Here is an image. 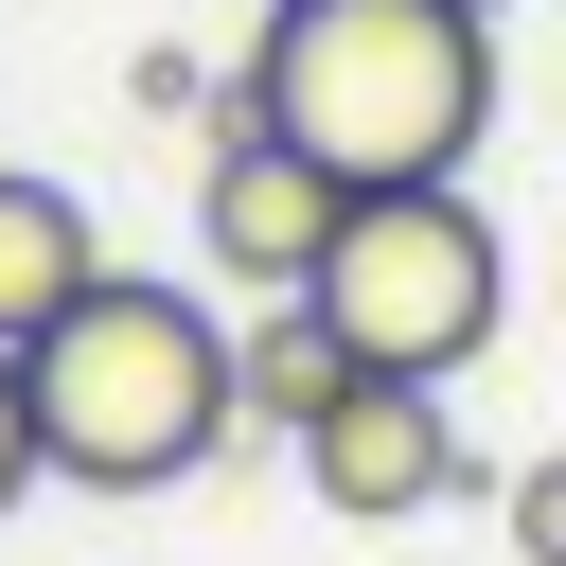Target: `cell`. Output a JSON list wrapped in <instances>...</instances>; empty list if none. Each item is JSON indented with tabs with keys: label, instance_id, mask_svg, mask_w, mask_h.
Returning a JSON list of instances; mask_svg holds the SVG:
<instances>
[{
	"label": "cell",
	"instance_id": "cell-1",
	"mask_svg": "<svg viewBox=\"0 0 566 566\" xmlns=\"http://www.w3.org/2000/svg\"><path fill=\"white\" fill-rule=\"evenodd\" d=\"M248 106L301 159H336L354 195L460 177L495 142V18H460V0H301V18H265Z\"/></svg>",
	"mask_w": 566,
	"mask_h": 566
},
{
	"label": "cell",
	"instance_id": "cell-2",
	"mask_svg": "<svg viewBox=\"0 0 566 566\" xmlns=\"http://www.w3.org/2000/svg\"><path fill=\"white\" fill-rule=\"evenodd\" d=\"M35 460L71 478V495H177L248 407H230V318L195 301V283H142V265H106L35 354Z\"/></svg>",
	"mask_w": 566,
	"mask_h": 566
},
{
	"label": "cell",
	"instance_id": "cell-3",
	"mask_svg": "<svg viewBox=\"0 0 566 566\" xmlns=\"http://www.w3.org/2000/svg\"><path fill=\"white\" fill-rule=\"evenodd\" d=\"M301 301L354 336V371L460 389V371L495 354V318H513V248H495V212H478L460 177H407V195H354V212H336V248H318Z\"/></svg>",
	"mask_w": 566,
	"mask_h": 566
},
{
	"label": "cell",
	"instance_id": "cell-4",
	"mask_svg": "<svg viewBox=\"0 0 566 566\" xmlns=\"http://www.w3.org/2000/svg\"><path fill=\"white\" fill-rule=\"evenodd\" d=\"M336 212H354V177L301 159L248 88H212V159H195V248H212V283H230V301H301L318 248H336Z\"/></svg>",
	"mask_w": 566,
	"mask_h": 566
},
{
	"label": "cell",
	"instance_id": "cell-5",
	"mask_svg": "<svg viewBox=\"0 0 566 566\" xmlns=\"http://www.w3.org/2000/svg\"><path fill=\"white\" fill-rule=\"evenodd\" d=\"M301 478H318V513H354V531H407V513L478 495V442L442 424V389H407V371H354V389L301 424Z\"/></svg>",
	"mask_w": 566,
	"mask_h": 566
},
{
	"label": "cell",
	"instance_id": "cell-6",
	"mask_svg": "<svg viewBox=\"0 0 566 566\" xmlns=\"http://www.w3.org/2000/svg\"><path fill=\"white\" fill-rule=\"evenodd\" d=\"M106 283V230H88V195L71 177H35V159H0V354H35L71 301Z\"/></svg>",
	"mask_w": 566,
	"mask_h": 566
},
{
	"label": "cell",
	"instance_id": "cell-7",
	"mask_svg": "<svg viewBox=\"0 0 566 566\" xmlns=\"http://www.w3.org/2000/svg\"><path fill=\"white\" fill-rule=\"evenodd\" d=\"M336 389H354V336H336L318 301H248V336H230V407H248L265 442H301Z\"/></svg>",
	"mask_w": 566,
	"mask_h": 566
},
{
	"label": "cell",
	"instance_id": "cell-8",
	"mask_svg": "<svg viewBox=\"0 0 566 566\" xmlns=\"http://www.w3.org/2000/svg\"><path fill=\"white\" fill-rule=\"evenodd\" d=\"M495 513H513V566H566V442H548V460H513V495H495Z\"/></svg>",
	"mask_w": 566,
	"mask_h": 566
},
{
	"label": "cell",
	"instance_id": "cell-9",
	"mask_svg": "<svg viewBox=\"0 0 566 566\" xmlns=\"http://www.w3.org/2000/svg\"><path fill=\"white\" fill-rule=\"evenodd\" d=\"M35 478H53V460H35V371H18V354H0V513H18V495H35Z\"/></svg>",
	"mask_w": 566,
	"mask_h": 566
},
{
	"label": "cell",
	"instance_id": "cell-10",
	"mask_svg": "<svg viewBox=\"0 0 566 566\" xmlns=\"http://www.w3.org/2000/svg\"><path fill=\"white\" fill-rule=\"evenodd\" d=\"M124 106H142V124H195V106H212V71H195V53H142V71H124Z\"/></svg>",
	"mask_w": 566,
	"mask_h": 566
},
{
	"label": "cell",
	"instance_id": "cell-11",
	"mask_svg": "<svg viewBox=\"0 0 566 566\" xmlns=\"http://www.w3.org/2000/svg\"><path fill=\"white\" fill-rule=\"evenodd\" d=\"M248 18H301V0H248Z\"/></svg>",
	"mask_w": 566,
	"mask_h": 566
},
{
	"label": "cell",
	"instance_id": "cell-12",
	"mask_svg": "<svg viewBox=\"0 0 566 566\" xmlns=\"http://www.w3.org/2000/svg\"><path fill=\"white\" fill-rule=\"evenodd\" d=\"M460 18H513V0H460Z\"/></svg>",
	"mask_w": 566,
	"mask_h": 566
}]
</instances>
